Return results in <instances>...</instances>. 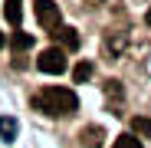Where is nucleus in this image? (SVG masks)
I'll return each mask as SVG.
<instances>
[{
    "mask_svg": "<svg viewBox=\"0 0 151 148\" xmlns=\"http://www.w3.org/2000/svg\"><path fill=\"white\" fill-rule=\"evenodd\" d=\"M33 109L43 112V115H53V118L56 115H72L79 109V99H76V92L66 89V86H46V89H40L33 95Z\"/></svg>",
    "mask_w": 151,
    "mask_h": 148,
    "instance_id": "f257e3e1",
    "label": "nucleus"
},
{
    "mask_svg": "<svg viewBox=\"0 0 151 148\" xmlns=\"http://www.w3.org/2000/svg\"><path fill=\"white\" fill-rule=\"evenodd\" d=\"M36 66H40L43 72H49V76H63V72L69 69L66 49H59V46H49V49H43V53H40V59H36Z\"/></svg>",
    "mask_w": 151,
    "mask_h": 148,
    "instance_id": "f03ea898",
    "label": "nucleus"
},
{
    "mask_svg": "<svg viewBox=\"0 0 151 148\" xmlns=\"http://www.w3.org/2000/svg\"><path fill=\"white\" fill-rule=\"evenodd\" d=\"M33 13H36V20H40L43 30H56L59 27V7L53 4V0H36Z\"/></svg>",
    "mask_w": 151,
    "mask_h": 148,
    "instance_id": "7ed1b4c3",
    "label": "nucleus"
},
{
    "mask_svg": "<svg viewBox=\"0 0 151 148\" xmlns=\"http://www.w3.org/2000/svg\"><path fill=\"white\" fill-rule=\"evenodd\" d=\"M102 138H105V132L99 129V125H86V129L79 132V142H82L86 148H99V145H102Z\"/></svg>",
    "mask_w": 151,
    "mask_h": 148,
    "instance_id": "20e7f679",
    "label": "nucleus"
},
{
    "mask_svg": "<svg viewBox=\"0 0 151 148\" xmlns=\"http://www.w3.org/2000/svg\"><path fill=\"white\" fill-rule=\"evenodd\" d=\"M56 40L63 43V49H79V33L72 27H56Z\"/></svg>",
    "mask_w": 151,
    "mask_h": 148,
    "instance_id": "39448f33",
    "label": "nucleus"
},
{
    "mask_svg": "<svg viewBox=\"0 0 151 148\" xmlns=\"http://www.w3.org/2000/svg\"><path fill=\"white\" fill-rule=\"evenodd\" d=\"M4 17H7V23L17 27V23L23 20V0H7L4 4Z\"/></svg>",
    "mask_w": 151,
    "mask_h": 148,
    "instance_id": "423d86ee",
    "label": "nucleus"
},
{
    "mask_svg": "<svg viewBox=\"0 0 151 148\" xmlns=\"http://www.w3.org/2000/svg\"><path fill=\"white\" fill-rule=\"evenodd\" d=\"M17 118L13 115H0V135H4V142H13L17 138Z\"/></svg>",
    "mask_w": 151,
    "mask_h": 148,
    "instance_id": "0eeeda50",
    "label": "nucleus"
},
{
    "mask_svg": "<svg viewBox=\"0 0 151 148\" xmlns=\"http://www.w3.org/2000/svg\"><path fill=\"white\" fill-rule=\"evenodd\" d=\"M10 46L17 49V53H23V49L33 46V36H30V33H13V36H10Z\"/></svg>",
    "mask_w": 151,
    "mask_h": 148,
    "instance_id": "6e6552de",
    "label": "nucleus"
},
{
    "mask_svg": "<svg viewBox=\"0 0 151 148\" xmlns=\"http://www.w3.org/2000/svg\"><path fill=\"white\" fill-rule=\"evenodd\" d=\"M132 129H135L138 135L151 138V118H145V115H135V118H132Z\"/></svg>",
    "mask_w": 151,
    "mask_h": 148,
    "instance_id": "1a4fd4ad",
    "label": "nucleus"
},
{
    "mask_svg": "<svg viewBox=\"0 0 151 148\" xmlns=\"http://www.w3.org/2000/svg\"><path fill=\"white\" fill-rule=\"evenodd\" d=\"M72 79L76 82H86V79H92V63H79L72 69Z\"/></svg>",
    "mask_w": 151,
    "mask_h": 148,
    "instance_id": "9d476101",
    "label": "nucleus"
},
{
    "mask_svg": "<svg viewBox=\"0 0 151 148\" xmlns=\"http://www.w3.org/2000/svg\"><path fill=\"white\" fill-rule=\"evenodd\" d=\"M112 148H141V142H138L135 135H118Z\"/></svg>",
    "mask_w": 151,
    "mask_h": 148,
    "instance_id": "9b49d317",
    "label": "nucleus"
},
{
    "mask_svg": "<svg viewBox=\"0 0 151 148\" xmlns=\"http://www.w3.org/2000/svg\"><path fill=\"white\" fill-rule=\"evenodd\" d=\"M7 46V33H0V49H4Z\"/></svg>",
    "mask_w": 151,
    "mask_h": 148,
    "instance_id": "f8f14e48",
    "label": "nucleus"
},
{
    "mask_svg": "<svg viewBox=\"0 0 151 148\" xmlns=\"http://www.w3.org/2000/svg\"><path fill=\"white\" fill-rule=\"evenodd\" d=\"M145 23H148V27H151V10H148V13H145Z\"/></svg>",
    "mask_w": 151,
    "mask_h": 148,
    "instance_id": "ddd939ff",
    "label": "nucleus"
}]
</instances>
